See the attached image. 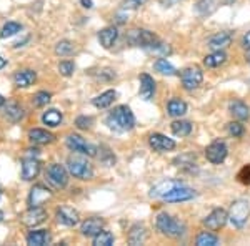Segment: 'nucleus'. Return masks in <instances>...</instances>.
<instances>
[{
	"label": "nucleus",
	"instance_id": "1",
	"mask_svg": "<svg viewBox=\"0 0 250 246\" xmlns=\"http://www.w3.org/2000/svg\"><path fill=\"white\" fill-rule=\"evenodd\" d=\"M105 123L110 130L125 133V132H130L135 127V116L127 105H120V107H115L107 115Z\"/></svg>",
	"mask_w": 250,
	"mask_h": 246
},
{
	"label": "nucleus",
	"instance_id": "2",
	"mask_svg": "<svg viewBox=\"0 0 250 246\" xmlns=\"http://www.w3.org/2000/svg\"><path fill=\"white\" fill-rule=\"evenodd\" d=\"M155 228L159 229L160 235L172 238V240H179L185 235V225L182 221H179L177 218H173L168 213H159L155 220Z\"/></svg>",
	"mask_w": 250,
	"mask_h": 246
},
{
	"label": "nucleus",
	"instance_id": "3",
	"mask_svg": "<svg viewBox=\"0 0 250 246\" xmlns=\"http://www.w3.org/2000/svg\"><path fill=\"white\" fill-rule=\"evenodd\" d=\"M127 42L130 43L132 47H142V48H152L159 42L157 35L150 30L145 29H132L127 32Z\"/></svg>",
	"mask_w": 250,
	"mask_h": 246
},
{
	"label": "nucleus",
	"instance_id": "4",
	"mask_svg": "<svg viewBox=\"0 0 250 246\" xmlns=\"http://www.w3.org/2000/svg\"><path fill=\"white\" fill-rule=\"evenodd\" d=\"M250 215V205L245 200H237L232 203L230 209H229V221L235 228H244Z\"/></svg>",
	"mask_w": 250,
	"mask_h": 246
},
{
	"label": "nucleus",
	"instance_id": "5",
	"mask_svg": "<svg viewBox=\"0 0 250 246\" xmlns=\"http://www.w3.org/2000/svg\"><path fill=\"white\" fill-rule=\"evenodd\" d=\"M67 170L74 178L79 180H92L94 178V168L90 163L82 158H70L67 161Z\"/></svg>",
	"mask_w": 250,
	"mask_h": 246
},
{
	"label": "nucleus",
	"instance_id": "6",
	"mask_svg": "<svg viewBox=\"0 0 250 246\" xmlns=\"http://www.w3.org/2000/svg\"><path fill=\"white\" fill-rule=\"evenodd\" d=\"M180 80H182V85L185 90H195L202 85L204 82V72L200 67H188L180 74Z\"/></svg>",
	"mask_w": 250,
	"mask_h": 246
},
{
	"label": "nucleus",
	"instance_id": "7",
	"mask_svg": "<svg viewBox=\"0 0 250 246\" xmlns=\"http://www.w3.org/2000/svg\"><path fill=\"white\" fill-rule=\"evenodd\" d=\"M47 181L52 185L54 188L62 189L67 187V181H68V173L62 165L59 163H52L50 167L47 168Z\"/></svg>",
	"mask_w": 250,
	"mask_h": 246
},
{
	"label": "nucleus",
	"instance_id": "8",
	"mask_svg": "<svg viewBox=\"0 0 250 246\" xmlns=\"http://www.w3.org/2000/svg\"><path fill=\"white\" fill-rule=\"evenodd\" d=\"M67 147L70 148L72 151L80 153V155H87V156H95L97 151H99V148L90 143H87L82 136L75 135V133H72V135L67 136Z\"/></svg>",
	"mask_w": 250,
	"mask_h": 246
},
{
	"label": "nucleus",
	"instance_id": "9",
	"mask_svg": "<svg viewBox=\"0 0 250 246\" xmlns=\"http://www.w3.org/2000/svg\"><path fill=\"white\" fill-rule=\"evenodd\" d=\"M227 155H229L227 145H225V142H220V140L212 142L207 148H205V158L210 161L212 165L224 163V160L227 158Z\"/></svg>",
	"mask_w": 250,
	"mask_h": 246
},
{
	"label": "nucleus",
	"instance_id": "10",
	"mask_svg": "<svg viewBox=\"0 0 250 246\" xmlns=\"http://www.w3.org/2000/svg\"><path fill=\"white\" fill-rule=\"evenodd\" d=\"M229 221V213L222 208H215L213 211L208 213L204 220V225L207 227L210 231H219L225 227V223Z\"/></svg>",
	"mask_w": 250,
	"mask_h": 246
},
{
	"label": "nucleus",
	"instance_id": "11",
	"mask_svg": "<svg viewBox=\"0 0 250 246\" xmlns=\"http://www.w3.org/2000/svg\"><path fill=\"white\" fill-rule=\"evenodd\" d=\"M197 196L195 189L193 188H188L185 187V185H180V187L173 188L168 195L164 196V201H167V203H180V201H188V200H193Z\"/></svg>",
	"mask_w": 250,
	"mask_h": 246
},
{
	"label": "nucleus",
	"instance_id": "12",
	"mask_svg": "<svg viewBox=\"0 0 250 246\" xmlns=\"http://www.w3.org/2000/svg\"><path fill=\"white\" fill-rule=\"evenodd\" d=\"M45 218H47V211L43 208L30 207V209H27V211L22 215L20 221H22L25 227L34 228V227H37V225L43 223V221H45Z\"/></svg>",
	"mask_w": 250,
	"mask_h": 246
},
{
	"label": "nucleus",
	"instance_id": "13",
	"mask_svg": "<svg viewBox=\"0 0 250 246\" xmlns=\"http://www.w3.org/2000/svg\"><path fill=\"white\" fill-rule=\"evenodd\" d=\"M148 145L154 151L164 153V151H172L175 148V142L168 136L162 135V133H152L148 136Z\"/></svg>",
	"mask_w": 250,
	"mask_h": 246
},
{
	"label": "nucleus",
	"instance_id": "14",
	"mask_svg": "<svg viewBox=\"0 0 250 246\" xmlns=\"http://www.w3.org/2000/svg\"><path fill=\"white\" fill-rule=\"evenodd\" d=\"M57 221L63 227H75L80 221L79 211L70 207H60L57 209Z\"/></svg>",
	"mask_w": 250,
	"mask_h": 246
},
{
	"label": "nucleus",
	"instance_id": "15",
	"mask_svg": "<svg viewBox=\"0 0 250 246\" xmlns=\"http://www.w3.org/2000/svg\"><path fill=\"white\" fill-rule=\"evenodd\" d=\"M48 198H52V191L43 185H35L34 188L30 189L29 195V205L30 207H40L43 201H47Z\"/></svg>",
	"mask_w": 250,
	"mask_h": 246
},
{
	"label": "nucleus",
	"instance_id": "16",
	"mask_svg": "<svg viewBox=\"0 0 250 246\" xmlns=\"http://www.w3.org/2000/svg\"><path fill=\"white\" fill-rule=\"evenodd\" d=\"M180 185H184L180 180H165V181H160V183H157L155 187L150 189V196H152V198H160V200H162L165 195H168V193H170L173 188L180 187Z\"/></svg>",
	"mask_w": 250,
	"mask_h": 246
},
{
	"label": "nucleus",
	"instance_id": "17",
	"mask_svg": "<svg viewBox=\"0 0 250 246\" xmlns=\"http://www.w3.org/2000/svg\"><path fill=\"white\" fill-rule=\"evenodd\" d=\"M104 229V220L102 218H88L82 223V227H80V231H82L83 236H90L94 238L99 235L100 231Z\"/></svg>",
	"mask_w": 250,
	"mask_h": 246
},
{
	"label": "nucleus",
	"instance_id": "18",
	"mask_svg": "<svg viewBox=\"0 0 250 246\" xmlns=\"http://www.w3.org/2000/svg\"><path fill=\"white\" fill-rule=\"evenodd\" d=\"M233 35L230 32H220V34H215L213 37H210L208 40V48L210 50H225L229 45L232 43Z\"/></svg>",
	"mask_w": 250,
	"mask_h": 246
},
{
	"label": "nucleus",
	"instance_id": "19",
	"mask_svg": "<svg viewBox=\"0 0 250 246\" xmlns=\"http://www.w3.org/2000/svg\"><path fill=\"white\" fill-rule=\"evenodd\" d=\"M155 80L152 78L148 74H142L140 75V90H139V94L140 96H142L144 100H150L152 96L155 95Z\"/></svg>",
	"mask_w": 250,
	"mask_h": 246
},
{
	"label": "nucleus",
	"instance_id": "20",
	"mask_svg": "<svg viewBox=\"0 0 250 246\" xmlns=\"http://www.w3.org/2000/svg\"><path fill=\"white\" fill-rule=\"evenodd\" d=\"M40 171V163L37 158H25L22 161V178L25 181L34 180Z\"/></svg>",
	"mask_w": 250,
	"mask_h": 246
},
{
	"label": "nucleus",
	"instance_id": "21",
	"mask_svg": "<svg viewBox=\"0 0 250 246\" xmlns=\"http://www.w3.org/2000/svg\"><path fill=\"white\" fill-rule=\"evenodd\" d=\"M119 38V30L115 27H105L99 32V42L104 48H112Z\"/></svg>",
	"mask_w": 250,
	"mask_h": 246
},
{
	"label": "nucleus",
	"instance_id": "22",
	"mask_svg": "<svg viewBox=\"0 0 250 246\" xmlns=\"http://www.w3.org/2000/svg\"><path fill=\"white\" fill-rule=\"evenodd\" d=\"M229 112H230V115L233 116V118L237 120H249L250 116V108L247 103H244L242 100H233V102H230V105H229Z\"/></svg>",
	"mask_w": 250,
	"mask_h": 246
},
{
	"label": "nucleus",
	"instance_id": "23",
	"mask_svg": "<svg viewBox=\"0 0 250 246\" xmlns=\"http://www.w3.org/2000/svg\"><path fill=\"white\" fill-rule=\"evenodd\" d=\"M50 240H52V236L47 229H35V231H30L29 235H27V245H30V246L48 245Z\"/></svg>",
	"mask_w": 250,
	"mask_h": 246
},
{
	"label": "nucleus",
	"instance_id": "24",
	"mask_svg": "<svg viewBox=\"0 0 250 246\" xmlns=\"http://www.w3.org/2000/svg\"><path fill=\"white\" fill-rule=\"evenodd\" d=\"M227 54L224 50H212V54L205 55L204 58V65L208 67V68H217L220 65H224L227 62Z\"/></svg>",
	"mask_w": 250,
	"mask_h": 246
},
{
	"label": "nucleus",
	"instance_id": "25",
	"mask_svg": "<svg viewBox=\"0 0 250 246\" xmlns=\"http://www.w3.org/2000/svg\"><path fill=\"white\" fill-rule=\"evenodd\" d=\"M173 165H175L177 168H180V170L188 171V173H192L193 170H197L195 156L190 155V153H184V155L177 156V158L173 160Z\"/></svg>",
	"mask_w": 250,
	"mask_h": 246
},
{
	"label": "nucleus",
	"instance_id": "26",
	"mask_svg": "<svg viewBox=\"0 0 250 246\" xmlns=\"http://www.w3.org/2000/svg\"><path fill=\"white\" fill-rule=\"evenodd\" d=\"M29 138H30V142H34L37 145H47V143L54 142L55 136L52 135L50 132L43 130V128H34V130L29 132Z\"/></svg>",
	"mask_w": 250,
	"mask_h": 246
},
{
	"label": "nucleus",
	"instance_id": "27",
	"mask_svg": "<svg viewBox=\"0 0 250 246\" xmlns=\"http://www.w3.org/2000/svg\"><path fill=\"white\" fill-rule=\"evenodd\" d=\"M35 78H37V74H35L34 70H20L17 74L14 75V82L17 87H30L32 83L35 82Z\"/></svg>",
	"mask_w": 250,
	"mask_h": 246
},
{
	"label": "nucleus",
	"instance_id": "28",
	"mask_svg": "<svg viewBox=\"0 0 250 246\" xmlns=\"http://www.w3.org/2000/svg\"><path fill=\"white\" fill-rule=\"evenodd\" d=\"M3 115L7 116V120L17 123L23 118V115L25 114H23V108L20 107V105H17L15 102H9L5 105V108H3Z\"/></svg>",
	"mask_w": 250,
	"mask_h": 246
},
{
	"label": "nucleus",
	"instance_id": "29",
	"mask_svg": "<svg viewBox=\"0 0 250 246\" xmlns=\"http://www.w3.org/2000/svg\"><path fill=\"white\" fill-rule=\"evenodd\" d=\"M167 112L173 118H180V116H184L187 114V103L180 98H172L170 102L167 103Z\"/></svg>",
	"mask_w": 250,
	"mask_h": 246
},
{
	"label": "nucleus",
	"instance_id": "30",
	"mask_svg": "<svg viewBox=\"0 0 250 246\" xmlns=\"http://www.w3.org/2000/svg\"><path fill=\"white\" fill-rule=\"evenodd\" d=\"M217 9H219V0H199L195 3V12L202 17L212 15Z\"/></svg>",
	"mask_w": 250,
	"mask_h": 246
},
{
	"label": "nucleus",
	"instance_id": "31",
	"mask_svg": "<svg viewBox=\"0 0 250 246\" xmlns=\"http://www.w3.org/2000/svg\"><path fill=\"white\" fill-rule=\"evenodd\" d=\"M145 238H147V231H145V228L142 225H134V227L130 228V231H128V243L132 246H137V245H142L145 241Z\"/></svg>",
	"mask_w": 250,
	"mask_h": 246
},
{
	"label": "nucleus",
	"instance_id": "32",
	"mask_svg": "<svg viewBox=\"0 0 250 246\" xmlns=\"http://www.w3.org/2000/svg\"><path fill=\"white\" fill-rule=\"evenodd\" d=\"M172 133L177 136H188L192 133V123L187 122V120H175L170 125Z\"/></svg>",
	"mask_w": 250,
	"mask_h": 246
},
{
	"label": "nucleus",
	"instance_id": "33",
	"mask_svg": "<svg viewBox=\"0 0 250 246\" xmlns=\"http://www.w3.org/2000/svg\"><path fill=\"white\" fill-rule=\"evenodd\" d=\"M115 96H117L115 90H107V92H104V94H100L99 96H95L94 105L97 108H107V107H110V105L114 103Z\"/></svg>",
	"mask_w": 250,
	"mask_h": 246
},
{
	"label": "nucleus",
	"instance_id": "34",
	"mask_svg": "<svg viewBox=\"0 0 250 246\" xmlns=\"http://www.w3.org/2000/svg\"><path fill=\"white\" fill-rule=\"evenodd\" d=\"M62 120H63L62 114H60L59 110H55V108H52V110H47L45 114H43V116H42V122L45 123L47 127H50V128L59 127V125L62 123Z\"/></svg>",
	"mask_w": 250,
	"mask_h": 246
},
{
	"label": "nucleus",
	"instance_id": "35",
	"mask_svg": "<svg viewBox=\"0 0 250 246\" xmlns=\"http://www.w3.org/2000/svg\"><path fill=\"white\" fill-rule=\"evenodd\" d=\"M197 246H217L219 245V236L210 231H200L195 240Z\"/></svg>",
	"mask_w": 250,
	"mask_h": 246
},
{
	"label": "nucleus",
	"instance_id": "36",
	"mask_svg": "<svg viewBox=\"0 0 250 246\" xmlns=\"http://www.w3.org/2000/svg\"><path fill=\"white\" fill-rule=\"evenodd\" d=\"M154 68L159 74H162V75H168V76H172V75H175L177 74V70H175V67L172 65L170 62H168L167 58H159L157 62L154 63Z\"/></svg>",
	"mask_w": 250,
	"mask_h": 246
},
{
	"label": "nucleus",
	"instance_id": "37",
	"mask_svg": "<svg viewBox=\"0 0 250 246\" xmlns=\"http://www.w3.org/2000/svg\"><path fill=\"white\" fill-rule=\"evenodd\" d=\"M75 52V47L72 42H68V40H62V42H59L57 45H55V54L60 55V57H68V55H72Z\"/></svg>",
	"mask_w": 250,
	"mask_h": 246
},
{
	"label": "nucleus",
	"instance_id": "38",
	"mask_svg": "<svg viewBox=\"0 0 250 246\" xmlns=\"http://www.w3.org/2000/svg\"><path fill=\"white\" fill-rule=\"evenodd\" d=\"M114 241H115L114 235H112L110 231H104V229L97 236H94L95 246H110V245H114Z\"/></svg>",
	"mask_w": 250,
	"mask_h": 246
},
{
	"label": "nucleus",
	"instance_id": "39",
	"mask_svg": "<svg viewBox=\"0 0 250 246\" xmlns=\"http://www.w3.org/2000/svg\"><path fill=\"white\" fill-rule=\"evenodd\" d=\"M20 30H22V25H20V23H17V22H7L5 25H3L2 34H0V37H2V38L12 37V35L19 34Z\"/></svg>",
	"mask_w": 250,
	"mask_h": 246
},
{
	"label": "nucleus",
	"instance_id": "40",
	"mask_svg": "<svg viewBox=\"0 0 250 246\" xmlns=\"http://www.w3.org/2000/svg\"><path fill=\"white\" fill-rule=\"evenodd\" d=\"M227 130H229V135L233 136V138H240V136H244V133H245V127L240 123V120H239V122L229 123Z\"/></svg>",
	"mask_w": 250,
	"mask_h": 246
},
{
	"label": "nucleus",
	"instance_id": "41",
	"mask_svg": "<svg viewBox=\"0 0 250 246\" xmlns=\"http://www.w3.org/2000/svg\"><path fill=\"white\" fill-rule=\"evenodd\" d=\"M99 151H100V161H102L104 165H107V167H112V165L115 163V156H114V153H112L108 148L105 147H100L99 148Z\"/></svg>",
	"mask_w": 250,
	"mask_h": 246
},
{
	"label": "nucleus",
	"instance_id": "42",
	"mask_svg": "<svg viewBox=\"0 0 250 246\" xmlns=\"http://www.w3.org/2000/svg\"><path fill=\"white\" fill-rule=\"evenodd\" d=\"M48 102H50V94H48V92H39V94L34 96V103L37 105V107H43V105H47Z\"/></svg>",
	"mask_w": 250,
	"mask_h": 246
},
{
	"label": "nucleus",
	"instance_id": "43",
	"mask_svg": "<svg viewBox=\"0 0 250 246\" xmlns=\"http://www.w3.org/2000/svg\"><path fill=\"white\" fill-rule=\"evenodd\" d=\"M75 70V65L72 62H60L59 65V72L62 74L63 76H70L72 74H74Z\"/></svg>",
	"mask_w": 250,
	"mask_h": 246
},
{
	"label": "nucleus",
	"instance_id": "44",
	"mask_svg": "<svg viewBox=\"0 0 250 246\" xmlns=\"http://www.w3.org/2000/svg\"><path fill=\"white\" fill-rule=\"evenodd\" d=\"M237 178H239L240 183L244 185H250V165H245L244 168L239 171V175H237Z\"/></svg>",
	"mask_w": 250,
	"mask_h": 246
},
{
	"label": "nucleus",
	"instance_id": "45",
	"mask_svg": "<svg viewBox=\"0 0 250 246\" xmlns=\"http://www.w3.org/2000/svg\"><path fill=\"white\" fill-rule=\"evenodd\" d=\"M75 125H77V128H80V130H87V128H90L92 125V118L90 116H77V120H75Z\"/></svg>",
	"mask_w": 250,
	"mask_h": 246
},
{
	"label": "nucleus",
	"instance_id": "46",
	"mask_svg": "<svg viewBox=\"0 0 250 246\" xmlns=\"http://www.w3.org/2000/svg\"><path fill=\"white\" fill-rule=\"evenodd\" d=\"M145 3H147V0H125L124 7L125 9H140Z\"/></svg>",
	"mask_w": 250,
	"mask_h": 246
},
{
	"label": "nucleus",
	"instance_id": "47",
	"mask_svg": "<svg viewBox=\"0 0 250 246\" xmlns=\"http://www.w3.org/2000/svg\"><path fill=\"white\" fill-rule=\"evenodd\" d=\"M242 45H244L245 48H250V32H247V34L244 35V38H242Z\"/></svg>",
	"mask_w": 250,
	"mask_h": 246
},
{
	"label": "nucleus",
	"instance_id": "48",
	"mask_svg": "<svg viewBox=\"0 0 250 246\" xmlns=\"http://www.w3.org/2000/svg\"><path fill=\"white\" fill-rule=\"evenodd\" d=\"M80 5H82L83 9H92V7H94V2H92V0H80Z\"/></svg>",
	"mask_w": 250,
	"mask_h": 246
},
{
	"label": "nucleus",
	"instance_id": "49",
	"mask_svg": "<svg viewBox=\"0 0 250 246\" xmlns=\"http://www.w3.org/2000/svg\"><path fill=\"white\" fill-rule=\"evenodd\" d=\"M5 63H7L5 60H3L2 57H0V68H3V67H5Z\"/></svg>",
	"mask_w": 250,
	"mask_h": 246
},
{
	"label": "nucleus",
	"instance_id": "50",
	"mask_svg": "<svg viewBox=\"0 0 250 246\" xmlns=\"http://www.w3.org/2000/svg\"><path fill=\"white\" fill-rule=\"evenodd\" d=\"M233 2H235V0H224V3H225V5H232Z\"/></svg>",
	"mask_w": 250,
	"mask_h": 246
},
{
	"label": "nucleus",
	"instance_id": "51",
	"mask_svg": "<svg viewBox=\"0 0 250 246\" xmlns=\"http://www.w3.org/2000/svg\"><path fill=\"white\" fill-rule=\"evenodd\" d=\"M3 103H5V98H3V96L2 95H0V107H2V105Z\"/></svg>",
	"mask_w": 250,
	"mask_h": 246
},
{
	"label": "nucleus",
	"instance_id": "52",
	"mask_svg": "<svg viewBox=\"0 0 250 246\" xmlns=\"http://www.w3.org/2000/svg\"><path fill=\"white\" fill-rule=\"evenodd\" d=\"M245 58H247V62L250 63V48H249V52H247V55H245Z\"/></svg>",
	"mask_w": 250,
	"mask_h": 246
},
{
	"label": "nucleus",
	"instance_id": "53",
	"mask_svg": "<svg viewBox=\"0 0 250 246\" xmlns=\"http://www.w3.org/2000/svg\"><path fill=\"white\" fill-rule=\"evenodd\" d=\"M2 220H3V213L0 211V221H2Z\"/></svg>",
	"mask_w": 250,
	"mask_h": 246
},
{
	"label": "nucleus",
	"instance_id": "54",
	"mask_svg": "<svg viewBox=\"0 0 250 246\" xmlns=\"http://www.w3.org/2000/svg\"><path fill=\"white\" fill-rule=\"evenodd\" d=\"M0 196H2V189H0Z\"/></svg>",
	"mask_w": 250,
	"mask_h": 246
}]
</instances>
